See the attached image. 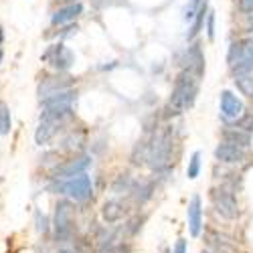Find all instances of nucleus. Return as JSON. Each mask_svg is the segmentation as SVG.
<instances>
[{
	"label": "nucleus",
	"mask_w": 253,
	"mask_h": 253,
	"mask_svg": "<svg viewBox=\"0 0 253 253\" xmlns=\"http://www.w3.org/2000/svg\"><path fill=\"white\" fill-rule=\"evenodd\" d=\"M207 37L209 39L215 37V12L213 10H209L207 14Z\"/></svg>",
	"instance_id": "26"
},
{
	"label": "nucleus",
	"mask_w": 253,
	"mask_h": 253,
	"mask_svg": "<svg viewBox=\"0 0 253 253\" xmlns=\"http://www.w3.org/2000/svg\"><path fill=\"white\" fill-rule=\"evenodd\" d=\"M223 140L227 144H233V146H239V148H249L251 146V134L239 130V128H233V126H227L223 130Z\"/></svg>",
	"instance_id": "18"
},
{
	"label": "nucleus",
	"mask_w": 253,
	"mask_h": 253,
	"mask_svg": "<svg viewBox=\"0 0 253 253\" xmlns=\"http://www.w3.org/2000/svg\"><path fill=\"white\" fill-rule=\"evenodd\" d=\"M83 12V4L81 2H73V4H65V6H61L59 10L53 12L51 16V23L55 27H63V25H71L75 23V18Z\"/></svg>",
	"instance_id": "14"
},
{
	"label": "nucleus",
	"mask_w": 253,
	"mask_h": 253,
	"mask_svg": "<svg viewBox=\"0 0 253 253\" xmlns=\"http://www.w3.org/2000/svg\"><path fill=\"white\" fill-rule=\"evenodd\" d=\"M63 2H67V4H73V2H79V0H63Z\"/></svg>",
	"instance_id": "33"
},
{
	"label": "nucleus",
	"mask_w": 253,
	"mask_h": 253,
	"mask_svg": "<svg viewBox=\"0 0 253 253\" xmlns=\"http://www.w3.org/2000/svg\"><path fill=\"white\" fill-rule=\"evenodd\" d=\"M12 128V116L6 101H0V136H6Z\"/></svg>",
	"instance_id": "20"
},
{
	"label": "nucleus",
	"mask_w": 253,
	"mask_h": 253,
	"mask_svg": "<svg viewBox=\"0 0 253 253\" xmlns=\"http://www.w3.org/2000/svg\"><path fill=\"white\" fill-rule=\"evenodd\" d=\"M235 85H237V89H239L243 95H247L249 99H253V75L237 77V79H235Z\"/></svg>",
	"instance_id": "23"
},
{
	"label": "nucleus",
	"mask_w": 253,
	"mask_h": 253,
	"mask_svg": "<svg viewBox=\"0 0 253 253\" xmlns=\"http://www.w3.org/2000/svg\"><path fill=\"white\" fill-rule=\"evenodd\" d=\"M43 103V110H41V120H57V122H67L77 105V91L69 89L57 93L53 97H47L41 101Z\"/></svg>",
	"instance_id": "2"
},
{
	"label": "nucleus",
	"mask_w": 253,
	"mask_h": 253,
	"mask_svg": "<svg viewBox=\"0 0 253 253\" xmlns=\"http://www.w3.org/2000/svg\"><path fill=\"white\" fill-rule=\"evenodd\" d=\"M35 217H37V229L41 231V233H47V231H49V221H47V217L41 215V213H37Z\"/></svg>",
	"instance_id": "27"
},
{
	"label": "nucleus",
	"mask_w": 253,
	"mask_h": 253,
	"mask_svg": "<svg viewBox=\"0 0 253 253\" xmlns=\"http://www.w3.org/2000/svg\"><path fill=\"white\" fill-rule=\"evenodd\" d=\"M134 186V180L130 178V174H120L116 178V182L112 184V191L114 193H130Z\"/></svg>",
	"instance_id": "22"
},
{
	"label": "nucleus",
	"mask_w": 253,
	"mask_h": 253,
	"mask_svg": "<svg viewBox=\"0 0 253 253\" xmlns=\"http://www.w3.org/2000/svg\"><path fill=\"white\" fill-rule=\"evenodd\" d=\"M201 253H219V251H215V249H211V247H207V249H203Z\"/></svg>",
	"instance_id": "31"
},
{
	"label": "nucleus",
	"mask_w": 253,
	"mask_h": 253,
	"mask_svg": "<svg viewBox=\"0 0 253 253\" xmlns=\"http://www.w3.org/2000/svg\"><path fill=\"white\" fill-rule=\"evenodd\" d=\"M172 253H186V241L184 239H178L176 245H174V249H172Z\"/></svg>",
	"instance_id": "29"
},
{
	"label": "nucleus",
	"mask_w": 253,
	"mask_h": 253,
	"mask_svg": "<svg viewBox=\"0 0 253 253\" xmlns=\"http://www.w3.org/2000/svg\"><path fill=\"white\" fill-rule=\"evenodd\" d=\"M249 25H251V27H253V16H251V18H249Z\"/></svg>",
	"instance_id": "35"
},
{
	"label": "nucleus",
	"mask_w": 253,
	"mask_h": 253,
	"mask_svg": "<svg viewBox=\"0 0 253 253\" xmlns=\"http://www.w3.org/2000/svg\"><path fill=\"white\" fill-rule=\"evenodd\" d=\"M227 61L235 77H245L253 73V37L239 39L229 47Z\"/></svg>",
	"instance_id": "3"
},
{
	"label": "nucleus",
	"mask_w": 253,
	"mask_h": 253,
	"mask_svg": "<svg viewBox=\"0 0 253 253\" xmlns=\"http://www.w3.org/2000/svg\"><path fill=\"white\" fill-rule=\"evenodd\" d=\"M199 79L193 71H186L182 69L174 81V89H172V95L168 99V114L166 116H178L180 112L193 108V103L197 99V93H199Z\"/></svg>",
	"instance_id": "1"
},
{
	"label": "nucleus",
	"mask_w": 253,
	"mask_h": 253,
	"mask_svg": "<svg viewBox=\"0 0 253 253\" xmlns=\"http://www.w3.org/2000/svg\"><path fill=\"white\" fill-rule=\"evenodd\" d=\"M53 229H55V239L59 243H69L75 237V207L71 201H59L55 207V219H53Z\"/></svg>",
	"instance_id": "4"
},
{
	"label": "nucleus",
	"mask_w": 253,
	"mask_h": 253,
	"mask_svg": "<svg viewBox=\"0 0 253 253\" xmlns=\"http://www.w3.org/2000/svg\"><path fill=\"white\" fill-rule=\"evenodd\" d=\"M233 128H239V130L251 134V132H253V114H243V116L233 124Z\"/></svg>",
	"instance_id": "25"
},
{
	"label": "nucleus",
	"mask_w": 253,
	"mask_h": 253,
	"mask_svg": "<svg viewBox=\"0 0 253 253\" xmlns=\"http://www.w3.org/2000/svg\"><path fill=\"white\" fill-rule=\"evenodd\" d=\"M172 146L174 136L172 130H166L154 138L152 144H148V164L154 170H166L172 162Z\"/></svg>",
	"instance_id": "5"
},
{
	"label": "nucleus",
	"mask_w": 253,
	"mask_h": 253,
	"mask_svg": "<svg viewBox=\"0 0 253 253\" xmlns=\"http://www.w3.org/2000/svg\"><path fill=\"white\" fill-rule=\"evenodd\" d=\"M41 59H43L45 63H49L53 69H57V73L69 71L73 67V63H75V55L71 53L69 47H65L63 43L47 47V51L43 53V57H41Z\"/></svg>",
	"instance_id": "8"
},
{
	"label": "nucleus",
	"mask_w": 253,
	"mask_h": 253,
	"mask_svg": "<svg viewBox=\"0 0 253 253\" xmlns=\"http://www.w3.org/2000/svg\"><path fill=\"white\" fill-rule=\"evenodd\" d=\"M186 71H193L197 77H203V73H205V57H203V51H201V47L195 43V45H191L186 49Z\"/></svg>",
	"instance_id": "17"
},
{
	"label": "nucleus",
	"mask_w": 253,
	"mask_h": 253,
	"mask_svg": "<svg viewBox=\"0 0 253 253\" xmlns=\"http://www.w3.org/2000/svg\"><path fill=\"white\" fill-rule=\"evenodd\" d=\"M57 253H73V251H69V249H59Z\"/></svg>",
	"instance_id": "32"
},
{
	"label": "nucleus",
	"mask_w": 253,
	"mask_h": 253,
	"mask_svg": "<svg viewBox=\"0 0 253 253\" xmlns=\"http://www.w3.org/2000/svg\"><path fill=\"white\" fill-rule=\"evenodd\" d=\"M207 14H209V8H207V2H205V4H201V8H199L197 14H195V23H193V27H191V33H188V39H195V37L199 35V31H201L203 25H205Z\"/></svg>",
	"instance_id": "21"
},
{
	"label": "nucleus",
	"mask_w": 253,
	"mask_h": 253,
	"mask_svg": "<svg viewBox=\"0 0 253 253\" xmlns=\"http://www.w3.org/2000/svg\"><path fill=\"white\" fill-rule=\"evenodd\" d=\"M152 191H154L152 182H134L130 193H132V199H134L136 205H144L146 201L152 197Z\"/></svg>",
	"instance_id": "19"
},
{
	"label": "nucleus",
	"mask_w": 253,
	"mask_h": 253,
	"mask_svg": "<svg viewBox=\"0 0 253 253\" xmlns=\"http://www.w3.org/2000/svg\"><path fill=\"white\" fill-rule=\"evenodd\" d=\"M67 122H57V120H41L39 128L35 132V140L39 146H45L49 144L51 140H55V136L63 130V126H65Z\"/></svg>",
	"instance_id": "12"
},
{
	"label": "nucleus",
	"mask_w": 253,
	"mask_h": 253,
	"mask_svg": "<svg viewBox=\"0 0 253 253\" xmlns=\"http://www.w3.org/2000/svg\"><path fill=\"white\" fill-rule=\"evenodd\" d=\"M61 191L65 193L69 199L77 201V203H85L91 199V193H93V184H91V178L87 174H79L71 180H65L61 186Z\"/></svg>",
	"instance_id": "10"
},
{
	"label": "nucleus",
	"mask_w": 253,
	"mask_h": 253,
	"mask_svg": "<svg viewBox=\"0 0 253 253\" xmlns=\"http://www.w3.org/2000/svg\"><path fill=\"white\" fill-rule=\"evenodd\" d=\"M219 105H221V116H223L227 122H237V120L245 114L243 101H241L233 91H229V89L221 91Z\"/></svg>",
	"instance_id": "11"
},
{
	"label": "nucleus",
	"mask_w": 253,
	"mask_h": 253,
	"mask_svg": "<svg viewBox=\"0 0 253 253\" xmlns=\"http://www.w3.org/2000/svg\"><path fill=\"white\" fill-rule=\"evenodd\" d=\"M245 150L239 148V146H233V144H219L217 148H215V158L223 164H241L245 160Z\"/></svg>",
	"instance_id": "13"
},
{
	"label": "nucleus",
	"mask_w": 253,
	"mask_h": 253,
	"mask_svg": "<svg viewBox=\"0 0 253 253\" xmlns=\"http://www.w3.org/2000/svg\"><path fill=\"white\" fill-rule=\"evenodd\" d=\"M91 166V156L87 154H79L73 156L69 160H65L63 164H57L53 170V178L55 180H71L79 174H85V170Z\"/></svg>",
	"instance_id": "7"
},
{
	"label": "nucleus",
	"mask_w": 253,
	"mask_h": 253,
	"mask_svg": "<svg viewBox=\"0 0 253 253\" xmlns=\"http://www.w3.org/2000/svg\"><path fill=\"white\" fill-rule=\"evenodd\" d=\"M126 215H128V209H126V205L120 199H110V201H105L103 207H101V219L105 223H118Z\"/></svg>",
	"instance_id": "16"
},
{
	"label": "nucleus",
	"mask_w": 253,
	"mask_h": 253,
	"mask_svg": "<svg viewBox=\"0 0 253 253\" xmlns=\"http://www.w3.org/2000/svg\"><path fill=\"white\" fill-rule=\"evenodd\" d=\"M75 83V77L71 75H65V73H57V75H45L43 81L39 85V97L41 101L47 99V97H53L57 93H63V91H69Z\"/></svg>",
	"instance_id": "9"
},
{
	"label": "nucleus",
	"mask_w": 253,
	"mask_h": 253,
	"mask_svg": "<svg viewBox=\"0 0 253 253\" xmlns=\"http://www.w3.org/2000/svg\"><path fill=\"white\" fill-rule=\"evenodd\" d=\"M201 172V152H193L191 160H188V168H186V176L188 178H197Z\"/></svg>",
	"instance_id": "24"
},
{
	"label": "nucleus",
	"mask_w": 253,
	"mask_h": 253,
	"mask_svg": "<svg viewBox=\"0 0 253 253\" xmlns=\"http://www.w3.org/2000/svg\"><path fill=\"white\" fill-rule=\"evenodd\" d=\"M239 8L247 14H253V0H239Z\"/></svg>",
	"instance_id": "28"
},
{
	"label": "nucleus",
	"mask_w": 253,
	"mask_h": 253,
	"mask_svg": "<svg viewBox=\"0 0 253 253\" xmlns=\"http://www.w3.org/2000/svg\"><path fill=\"white\" fill-rule=\"evenodd\" d=\"M2 45H4V29L0 25V49H2Z\"/></svg>",
	"instance_id": "30"
},
{
	"label": "nucleus",
	"mask_w": 253,
	"mask_h": 253,
	"mask_svg": "<svg viewBox=\"0 0 253 253\" xmlns=\"http://www.w3.org/2000/svg\"><path fill=\"white\" fill-rule=\"evenodd\" d=\"M2 59H4V51L0 49V63H2Z\"/></svg>",
	"instance_id": "34"
},
{
	"label": "nucleus",
	"mask_w": 253,
	"mask_h": 253,
	"mask_svg": "<svg viewBox=\"0 0 253 253\" xmlns=\"http://www.w3.org/2000/svg\"><path fill=\"white\" fill-rule=\"evenodd\" d=\"M211 201H213L215 211L223 219L233 221L239 217V203H237L235 193L231 191V188H225V186L213 188V191H211Z\"/></svg>",
	"instance_id": "6"
},
{
	"label": "nucleus",
	"mask_w": 253,
	"mask_h": 253,
	"mask_svg": "<svg viewBox=\"0 0 253 253\" xmlns=\"http://www.w3.org/2000/svg\"><path fill=\"white\" fill-rule=\"evenodd\" d=\"M188 215V229H191V235L199 237L201 235V227H203V207H201V197H193L186 209Z\"/></svg>",
	"instance_id": "15"
}]
</instances>
